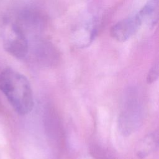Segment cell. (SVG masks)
Wrapping results in <instances>:
<instances>
[{
	"label": "cell",
	"mask_w": 159,
	"mask_h": 159,
	"mask_svg": "<svg viewBox=\"0 0 159 159\" xmlns=\"http://www.w3.org/2000/svg\"><path fill=\"white\" fill-rule=\"evenodd\" d=\"M0 90L18 114L25 115L32 110L34 98L31 86L27 78L20 73L11 68L2 71Z\"/></svg>",
	"instance_id": "obj_1"
},
{
	"label": "cell",
	"mask_w": 159,
	"mask_h": 159,
	"mask_svg": "<svg viewBox=\"0 0 159 159\" xmlns=\"http://www.w3.org/2000/svg\"><path fill=\"white\" fill-rule=\"evenodd\" d=\"M2 39L4 48L15 58L22 59L28 54L29 50L28 39L16 22L7 21L6 23Z\"/></svg>",
	"instance_id": "obj_2"
},
{
	"label": "cell",
	"mask_w": 159,
	"mask_h": 159,
	"mask_svg": "<svg viewBox=\"0 0 159 159\" xmlns=\"http://www.w3.org/2000/svg\"><path fill=\"white\" fill-rule=\"evenodd\" d=\"M141 25V20L136 14L115 24L111 28L110 34L116 40L125 42L137 32Z\"/></svg>",
	"instance_id": "obj_3"
},
{
	"label": "cell",
	"mask_w": 159,
	"mask_h": 159,
	"mask_svg": "<svg viewBox=\"0 0 159 159\" xmlns=\"http://www.w3.org/2000/svg\"><path fill=\"white\" fill-rule=\"evenodd\" d=\"M137 107L135 102H130L127 108L120 116L119 124L123 132L130 134L138 126L140 117L139 110Z\"/></svg>",
	"instance_id": "obj_4"
},
{
	"label": "cell",
	"mask_w": 159,
	"mask_h": 159,
	"mask_svg": "<svg viewBox=\"0 0 159 159\" xmlns=\"http://www.w3.org/2000/svg\"><path fill=\"white\" fill-rule=\"evenodd\" d=\"M142 24L145 23L153 28L158 22V0H149L137 13Z\"/></svg>",
	"instance_id": "obj_5"
},
{
	"label": "cell",
	"mask_w": 159,
	"mask_h": 159,
	"mask_svg": "<svg viewBox=\"0 0 159 159\" xmlns=\"http://www.w3.org/2000/svg\"><path fill=\"white\" fill-rule=\"evenodd\" d=\"M158 146V134L153 132L146 136L137 150V157L140 158L147 157L151 152L155 150Z\"/></svg>",
	"instance_id": "obj_6"
},
{
	"label": "cell",
	"mask_w": 159,
	"mask_h": 159,
	"mask_svg": "<svg viewBox=\"0 0 159 159\" xmlns=\"http://www.w3.org/2000/svg\"><path fill=\"white\" fill-rule=\"evenodd\" d=\"M158 77V63H155L153 65L151 69L149 70L147 76V81L148 83H152L155 82Z\"/></svg>",
	"instance_id": "obj_7"
}]
</instances>
